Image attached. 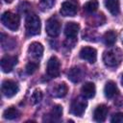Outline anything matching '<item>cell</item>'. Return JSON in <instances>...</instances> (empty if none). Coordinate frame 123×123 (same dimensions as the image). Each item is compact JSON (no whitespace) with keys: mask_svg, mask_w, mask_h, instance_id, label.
Masks as SVG:
<instances>
[{"mask_svg":"<svg viewBox=\"0 0 123 123\" xmlns=\"http://www.w3.org/2000/svg\"><path fill=\"white\" fill-rule=\"evenodd\" d=\"M12 1H13V0H5V2H6V3H12Z\"/></svg>","mask_w":123,"mask_h":123,"instance_id":"obj_28","label":"cell"},{"mask_svg":"<svg viewBox=\"0 0 123 123\" xmlns=\"http://www.w3.org/2000/svg\"><path fill=\"white\" fill-rule=\"evenodd\" d=\"M42 99V92L40 90H35L31 96V103L33 105H36L37 103H39Z\"/></svg>","mask_w":123,"mask_h":123,"instance_id":"obj_25","label":"cell"},{"mask_svg":"<svg viewBox=\"0 0 123 123\" xmlns=\"http://www.w3.org/2000/svg\"><path fill=\"white\" fill-rule=\"evenodd\" d=\"M78 11V4L74 0L65 1L62 4L60 12L63 16H74Z\"/></svg>","mask_w":123,"mask_h":123,"instance_id":"obj_6","label":"cell"},{"mask_svg":"<svg viewBox=\"0 0 123 123\" xmlns=\"http://www.w3.org/2000/svg\"><path fill=\"white\" fill-rule=\"evenodd\" d=\"M98 5H99V3L97 0H90L84 5V11L87 13H93L97 11Z\"/></svg>","mask_w":123,"mask_h":123,"instance_id":"obj_23","label":"cell"},{"mask_svg":"<svg viewBox=\"0 0 123 123\" xmlns=\"http://www.w3.org/2000/svg\"><path fill=\"white\" fill-rule=\"evenodd\" d=\"M26 33L28 36H37L40 33V19L37 14H28L25 21Z\"/></svg>","mask_w":123,"mask_h":123,"instance_id":"obj_2","label":"cell"},{"mask_svg":"<svg viewBox=\"0 0 123 123\" xmlns=\"http://www.w3.org/2000/svg\"><path fill=\"white\" fill-rule=\"evenodd\" d=\"M55 5V0H40L39 1V9L42 12H46L48 10H51L53 6Z\"/></svg>","mask_w":123,"mask_h":123,"instance_id":"obj_24","label":"cell"},{"mask_svg":"<svg viewBox=\"0 0 123 123\" xmlns=\"http://www.w3.org/2000/svg\"><path fill=\"white\" fill-rule=\"evenodd\" d=\"M104 93L107 98H109V99L113 98L118 93V88H117L116 84L112 81L107 82V84L105 85V87H104Z\"/></svg>","mask_w":123,"mask_h":123,"instance_id":"obj_16","label":"cell"},{"mask_svg":"<svg viewBox=\"0 0 123 123\" xmlns=\"http://www.w3.org/2000/svg\"><path fill=\"white\" fill-rule=\"evenodd\" d=\"M67 86L64 83H61V84H56L51 87L50 93L52 96L57 97V98H61V97H64L67 93Z\"/></svg>","mask_w":123,"mask_h":123,"instance_id":"obj_12","label":"cell"},{"mask_svg":"<svg viewBox=\"0 0 123 123\" xmlns=\"http://www.w3.org/2000/svg\"><path fill=\"white\" fill-rule=\"evenodd\" d=\"M80 58L90 62V63H94L97 60V52L94 48L92 47H89V46H86V47H83L81 50H80Z\"/></svg>","mask_w":123,"mask_h":123,"instance_id":"obj_9","label":"cell"},{"mask_svg":"<svg viewBox=\"0 0 123 123\" xmlns=\"http://www.w3.org/2000/svg\"><path fill=\"white\" fill-rule=\"evenodd\" d=\"M121 83H122V86H123V75H122V79H121Z\"/></svg>","mask_w":123,"mask_h":123,"instance_id":"obj_29","label":"cell"},{"mask_svg":"<svg viewBox=\"0 0 123 123\" xmlns=\"http://www.w3.org/2000/svg\"><path fill=\"white\" fill-rule=\"evenodd\" d=\"M109 112V108L106 105H99L94 110L93 118L97 122H103L106 120V117Z\"/></svg>","mask_w":123,"mask_h":123,"instance_id":"obj_13","label":"cell"},{"mask_svg":"<svg viewBox=\"0 0 123 123\" xmlns=\"http://www.w3.org/2000/svg\"><path fill=\"white\" fill-rule=\"evenodd\" d=\"M105 7L112 15H117L120 12L119 0H105Z\"/></svg>","mask_w":123,"mask_h":123,"instance_id":"obj_19","label":"cell"},{"mask_svg":"<svg viewBox=\"0 0 123 123\" xmlns=\"http://www.w3.org/2000/svg\"><path fill=\"white\" fill-rule=\"evenodd\" d=\"M29 56L34 60H38L42 57L43 54V46L39 42H33L30 44L28 48Z\"/></svg>","mask_w":123,"mask_h":123,"instance_id":"obj_11","label":"cell"},{"mask_svg":"<svg viewBox=\"0 0 123 123\" xmlns=\"http://www.w3.org/2000/svg\"><path fill=\"white\" fill-rule=\"evenodd\" d=\"M87 102L83 97H77L75 98L70 106V112L76 116H82L86 109Z\"/></svg>","mask_w":123,"mask_h":123,"instance_id":"obj_4","label":"cell"},{"mask_svg":"<svg viewBox=\"0 0 123 123\" xmlns=\"http://www.w3.org/2000/svg\"><path fill=\"white\" fill-rule=\"evenodd\" d=\"M45 30H46V33L48 34V36H50L52 37H55L59 36V34L61 32V23H60V21L55 17L49 18L46 21Z\"/></svg>","mask_w":123,"mask_h":123,"instance_id":"obj_7","label":"cell"},{"mask_svg":"<svg viewBox=\"0 0 123 123\" xmlns=\"http://www.w3.org/2000/svg\"><path fill=\"white\" fill-rule=\"evenodd\" d=\"M37 67H38V64L36 63V62H31L27 63V65H26V72H27V74H29V75L33 74L37 69Z\"/></svg>","mask_w":123,"mask_h":123,"instance_id":"obj_26","label":"cell"},{"mask_svg":"<svg viewBox=\"0 0 123 123\" xmlns=\"http://www.w3.org/2000/svg\"><path fill=\"white\" fill-rule=\"evenodd\" d=\"M62 115V107L60 105H56L53 107L51 111L47 114V118L45 117L44 120L46 121H58Z\"/></svg>","mask_w":123,"mask_h":123,"instance_id":"obj_17","label":"cell"},{"mask_svg":"<svg viewBox=\"0 0 123 123\" xmlns=\"http://www.w3.org/2000/svg\"><path fill=\"white\" fill-rule=\"evenodd\" d=\"M123 60V53L119 48H112L105 51L103 54V62L109 67L118 66Z\"/></svg>","mask_w":123,"mask_h":123,"instance_id":"obj_1","label":"cell"},{"mask_svg":"<svg viewBox=\"0 0 123 123\" xmlns=\"http://www.w3.org/2000/svg\"><path fill=\"white\" fill-rule=\"evenodd\" d=\"M20 115V111L14 108V107H11V108H8L7 110L4 111L3 112V117L5 119H8V120H13V119H16L18 118Z\"/></svg>","mask_w":123,"mask_h":123,"instance_id":"obj_20","label":"cell"},{"mask_svg":"<svg viewBox=\"0 0 123 123\" xmlns=\"http://www.w3.org/2000/svg\"><path fill=\"white\" fill-rule=\"evenodd\" d=\"M116 37H117L116 33L112 30H110L107 33H105V35L103 36V41L107 46H112L116 41Z\"/></svg>","mask_w":123,"mask_h":123,"instance_id":"obj_21","label":"cell"},{"mask_svg":"<svg viewBox=\"0 0 123 123\" xmlns=\"http://www.w3.org/2000/svg\"><path fill=\"white\" fill-rule=\"evenodd\" d=\"M81 92H82V95L84 97H86V98H92L95 95V92H96L95 85L93 83H91V82L86 83L82 86Z\"/></svg>","mask_w":123,"mask_h":123,"instance_id":"obj_18","label":"cell"},{"mask_svg":"<svg viewBox=\"0 0 123 123\" xmlns=\"http://www.w3.org/2000/svg\"><path fill=\"white\" fill-rule=\"evenodd\" d=\"M111 122L112 123H121L123 122V112H117L112 115L111 118Z\"/></svg>","mask_w":123,"mask_h":123,"instance_id":"obj_27","label":"cell"},{"mask_svg":"<svg viewBox=\"0 0 123 123\" xmlns=\"http://www.w3.org/2000/svg\"><path fill=\"white\" fill-rule=\"evenodd\" d=\"M83 76H84L83 69L77 66L72 67L67 73V77L72 83H79L83 79Z\"/></svg>","mask_w":123,"mask_h":123,"instance_id":"obj_15","label":"cell"},{"mask_svg":"<svg viewBox=\"0 0 123 123\" xmlns=\"http://www.w3.org/2000/svg\"><path fill=\"white\" fill-rule=\"evenodd\" d=\"M80 30V25L76 22H68L64 28V34L67 38L74 39Z\"/></svg>","mask_w":123,"mask_h":123,"instance_id":"obj_14","label":"cell"},{"mask_svg":"<svg viewBox=\"0 0 123 123\" xmlns=\"http://www.w3.org/2000/svg\"><path fill=\"white\" fill-rule=\"evenodd\" d=\"M2 92L3 94L8 97V98H12L13 97L19 90V86L18 85L12 80H5L2 83V86H1Z\"/></svg>","mask_w":123,"mask_h":123,"instance_id":"obj_5","label":"cell"},{"mask_svg":"<svg viewBox=\"0 0 123 123\" xmlns=\"http://www.w3.org/2000/svg\"><path fill=\"white\" fill-rule=\"evenodd\" d=\"M60 61L57 57L52 56L47 62V67H46V71L47 74L51 77V78H56L60 75Z\"/></svg>","mask_w":123,"mask_h":123,"instance_id":"obj_8","label":"cell"},{"mask_svg":"<svg viewBox=\"0 0 123 123\" xmlns=\"http://www.w3.org/2000/svg\"><path fill=\"white\" fill-rule=\"evenodd\" d=\"M1 21L5 27H7L12 31H16L19 28V24H20L19 15L12 12H5L1 16Z\"/></svg>","mask_w":123,"mask_h":123,"instance_id":"obj_3","label":"cell"},{"mask_svg":"<svg viewBox=\"0 0 123 123\" xmlns=\"http://www.w3.org/2000/svg\"><path fill=\"white\" fill-rule=\"evenodd\" d=\"M122 43H123V38H122Z\"/></svg>","mask_w":123,"mask_h":123,"instance_id":"obj_30","label":"cell"},{"mask_svg":"<svg viewBox=\"0 0 123 123\" xmlns=\"http://www.w3.org/2000/svg\"><path fill=\"white\" fill-rule=\"evenodd\" d=\"M17 63V58L15 56L7 55L1 60V69L4 73H9L12 70L13 66Z\"/></svg>","mask_w":123,"mask_h":123,"instance_id":"obj_10","label":"cell"},{"mask_svg":"<svg viewBox=\"0 0 123 123\" xmlns=\"http://www.w3.org/2000/svg\"><path fill=\"white\" fill-rule=\"evenodd\" d=\"M1 44H2L3 49L5 50L12 49L14 46V40L9 37L8 36H6L5 34H1Z\"/></svg>","mask_w":123,"mask_h":123,"instance_id":"obj_22","label":"cell"}]
</instances>
